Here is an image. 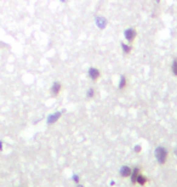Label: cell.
<instances>
[{
	"instance_id": "obj_1",
	"label": "cell",
	"mask_w": 177,
	"mask_h": 187,
	"mask_svg": "<svg viewBox=\"0 0 177 187\" xmlns=\"http://www.w3.org/2000/svg\"><path fill=\"white\" fill-rule=\"evenodd\" d=\"M155 157H157V159L160 164H165L166 161H168V157H169V152L164 147H158L155 150Z\"/></svg>"
},
{
	"instance_id": "obj_2",
	"label": "cell",
	"mask_w": 177,
	"mask_h": 187,
	"mask_svg": "<svg viewBox=\"0 0 177 187\" xmlns=\"http://www.w3.org/2000/svg\"><path fill=\"white\" fill-rule=\"evenodd\" d=\"M136 37H137V32H136L135 28L130 27V28H127V29L124 30V38H125V40H126L129 44L134 43V40L136 39Z\"/></svg>"
},
{
	"instance_id": "obj_3",
	"label": "cell",
	"mask_w": 177,
	"mask_h": 187,
	"mask_svg": "<svg viewBox=\"0 0 177 187\" xmlns=\"http://www.w3.org/2000/svg\"><path fill=\"white\" fill-rule=\"evenodd\" d=\"M88 76L91 80L97 82V80L101 78V71H99L97 67H90L88 71Z\"/></svg>"
},
{
	"instance_id": "obj_4",
	"label": "cell",
	"mask_w": 177,
	"mask_h": 187,
	"mask_svg": "<svg viewBox=\"0 0 177 187\" xmlns=\"http://www.w3.org/2000/svg\"><path fill=\"white\" fill-rule=\"evenodd\" d=\"M62 83H60V82H55V83H52V85H51V88H50V94H51V96H54V97H57L61 91H62Z\"/></svg>"
},
{
	"instance_id": "obj_5",
	"label": "cell",
	"mask_w": 177,
	"mask_h": 187,
	"mask_svg": "<svg viewBox=\"0 0 177 187\" xmlns=\"http://www.w3.org/2000/svg\"><path fill=\"white\" fill-rule=\"evenodd\" d=\"M127 88V78L125 74H121L120 78H119V84H118V89L119 90H125Z\"/></svg>"
},
{
	"instance_id": "obj_6",
	"label": "cell",
	"mask_w": 177,
	"mask_h": 187,
	"mask_svg": "<svg viewBox=\"0 0 177 187\" xmlns=\"http://www.w3.org/2000/svg\"><path fill=\"white\" fill-rule=\"evenodd\" d=\"M107 19L103 17V16H97L96 17V24H97V27L99 28V29H104L106 27H107Z\"/></svg>"
},
{
	"instance_id": "obj_7",
	"label": "cell",
	"mask_w": 177,
	"mask_h": 187,
	"mask_svg": "<svg viewBox=\"0 0 177 187\" xmlns=\"http://www.w3.org/2000/svg\"><path fill=\"white\" fill-rule=\"evenodd\" d=\"M61 115H62V112H56V113H54V114H50V115L47 117V124H54V123H56V122L61 118Z\"/></svg>"
},
{
	"instance_id": "obj_8",
	"label": "cell",
	"mask_w": 177,
	"mask_h": 187,
	"mask_svg": "<svg viewBox=\"0 0 177 187\" xmlns=\"http://www.w3.org/2000/svg\"><path fill=\"white\" fill-rule=\"evenodd\" d=\"M120 48H121L124 55H130L131 51H132V46H131V44H129V43H121V44H120Z\"/></svg>"
},
{
	"instance_id": "obj_9",
	"label": "cell",
	"mask_w": 177,
	"mask_h": 187,
	"mask_svg": "<svg viewBox=\"0 0 177 187\" xmlns=\"http://www.w3.org/2000/svg\"><path fill=\"white\" fill-rule=\"evenodd\" d=\"M136 182L138 184V185H141V186H144L147 182H148V179L144 176V175H142L141 173L138 174V176L136 178Z\"/></svg>"
},
{
	"instance_id": "obj_10",
	"label": "cell",
	"mask_w": 177,
	"mask_h": 187,
	"mask_svg": "<svg viewBox=\"0 0 177 187\" xmlns=\"http://www.w3.org/2000/svg\"><path fill=\"white\" fill-rule=\"evenodd\" d=\"M131 173H132V169L129 168V167H123L121 170H120V175L124 176V178H127V176H131Z\"/></svg>"
},
{
	"instance_id": "obj_11",
	"label": "cell",
	"mask_w": 177,
	"mask_h": 187,
	"mask_svg": "<svg viewBox=\"0 0 177 187\" xmlns=\"http://www.w3.org/2000/svg\"><path fill=\"white\" fill-rule=\"evenodd\" d=\"M171 71H172V74L177 77V58L174 60V62H172V65H171Z\"/></svg>"
},
{
	"instance_id": "obj_12",
	"label": "cell",
	"mask_w": 177,
	"mask_h": 187,
	"mask_svg": "<svg viewBox=\"0 0 177 187\" xmlns=\"http://www.w3.org/2000/svg\"><path fill=\"white\" fill-rule=\"evenodd\" d=\"M95 94H96L95 89H93V88H90L88 90V93H86V97H88V98H93V97H95Z\"/></svg>"
},
{
	"instance_id": "obj_13",
	"label": "cell",
	"mask_w": 177,
	"mask_h": 187,
	"mask_svg": "<svg viewBox=\"0 0 177 187\" xmlns=\"http://www.w3.org/2000/svg\"><path fill=\"white\" fill-rule=\"evenodd\" d=\"M135 150H136V152H141V146H136Z\"/></svg>"
},
{
	"instance_id": "obj_14",
	"label": "cell",
	"mask_w": 177,
	"mask_h": 187,
	"mask_svg": "<svg viewBox=\"0 0 177 187\" xmlns=\"http://www.w3.org/2000/svg\"><path fill=\"white\" fill-rule=\"evenodd\" d=\"M0 151H2V142L0 141Z\"/></svg>"
},
{
	"instance_id": "obj_15",
	"label": "cell",
	"mask_w": 177,
	"mask_h": 187,
	"mask_svg": "<svg viewBox=\"0 0 177 187\" xmlns=\"http://www.w3.org/2000/svg\"><path fill=\"white\" fill-rule=\"evenodd\" d=\"M60 1H61V2H66L67 0H60Z\"/></svg>"
},
{
	"instance_id": "obj_16",
	"label": "cell",
	"mask_w": 177,
	"mask_h": 187,
	"mask_svg": "<svg viewBox=\"0 0 177 187\" xmlns=\"http://www.w3.org/2000/svg\"><path fill=\"white\" fill-rule=\"evenodd\" d=\"M155 1H157V2H158V4H159V2H160V0H155Z\"/></svg>"
}]
</instances>
